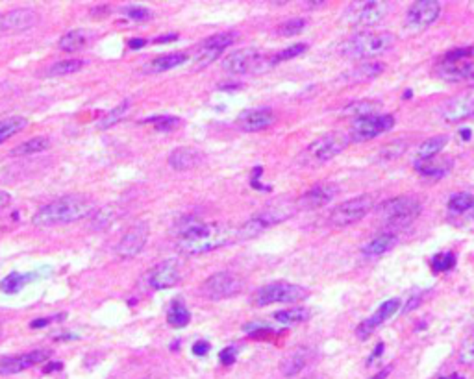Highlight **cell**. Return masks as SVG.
I'll list each match as a JSON object with an SVG mask.
<instances>
[{
    "instance_id": "50",
    "label": "cell",
    "mask_w": 474,
    "mask_h": 379,
    "mask_svg": "<svg viewBox=\"0 0 474 379\" xmlns=\"http://www.w3.org/2000/svg\"><path fill=\"white\" fill-rule=\"evenodd\" d=\"M243 331L250 337H260L261 333H272V328L265 326V324H258V322H252V324H247L243 326Z\"/></svg>"
},
{
    "instance_id": "41",
    "label": "cell",
    "mask_w": 474,
    "mask_h": 379,
    "mask_svg": "<svg viewBox=\"0 0 474 379\" xmlns=\"http://www.w3.org/2000/svg\"><path fill=\"white\" fill-rule=\"evenodd\" d=\"M237 39L236 32H219V34L211 35L208 39H204L200 45L206 48H214V50H225L230 45H234Z\"/></svg>"
},
{
    "instance_id": "48",
    "label": "cell",
    "mask_w": 474,
    "mask_h": 379,
    "mask_svg": "<svg viewBox=\"0 0 474 379\" xmlns=\"http://www.w3.org/2000/svg\"><path fill=\"white\" fill-rule=\"evenodd\" d=\"M124 13H126L128 19H132L135 23H141V21L151 19V12L143 6H128L124 8Z\"/></svg>"
},
{
    "instance_id": "44",
    "label": "cell",
    "mask_w": 474,
    "mask_h": 379,
    "mask_svg": "<svg viewBox=\"0 0 474 379\" xmlns=\"http://www.w3.org/2000/svg\"><path fill=\"white\" fill-rule=\"evenodd\" d=\"M430 264H432V269H434L435 272H448V270H452L456 266V255L452 252L435 253L434 257H432V261H430Z\"/></svg>"
},
{
    "instance_id": "61",
    "label": "cell",
    "mask_w": 474,
    "mask_h": 379,
    "mask_svg": "<svg viewBox=\"0 0 474 379\" xmlns=\"http://www.w3.org/2000/svg\"><path fill=\"white\" fill-rule=\"evenodd\" d=\"M439 379H465V378L459 376V373H451V376H445V378H439Z\"/></svg>"
},
{
    "instance_id": "4",
    "label": "cell",
    "mask_w": 474,
    "mask_h": 379,
    "mask_svg": "<svg viewBox=\"0 0 474 379\" xmlns=\"http://www.w3.org/2000/svg\"><path fill=\"white\" fill-rule=\"evenodd\" d=\"M350 144V137L343 132H330L315 139L313 143L306 146V150L302 152L301 163L306 167H319L323 163H328L330 159H334L337 155L347 150Z\"/></svg>"
},
{
    "instance_id": "35",
    "label": "cell",
    "mask_w": 474,
    "mask_h": 379,
    "mask_svg": "<svg viewBox=\"0 0 474 379\" xmlns=\"http://www.w3.org/2000/svg\"><path fill=\"white\" fill-rule=\"evenodd\" d=\"M87 39H89V34L86 30H70L67 34H64L59 37L58 46L59 50L64 52H76L80 50L82 46H86Z\"/></svg>"
},
{
    "instance_id": "7",
    "label": "cell",
    "mask_w": 474,
    "mask_h": 379,
    "mask_svg": "<svg viewBox=\"0 0 474 379\" xmlns=\"http://www.w3.org/2000/svg\"><path fill=\"white\" fill-rule=\"evenodd\" d=\"M389 4L382 0H363L350 2L343 13V23L356 28H372L388 17Z\"/></svg>"
},
{
    "instance_id": "47",
    "label": "cell",
    "mask_w": 474,
    "mask_h": 379,
    "mask_svg": "<svg viewBox=\"0 0 474 379\" xmlns=\"http://www.w3.org/2000/svg\"><path fill=\"white\" fill-rule=\"evenodd\" d=\"M406 148H408V143L406 141H395V143H389L386 144L382 150H380V157L386 161L389 159H395V157H400V155L404 154Z\"/></svg>"
},
{
    "instance_id": "34",
    "label": "cell",
    "mask_w": 474,
    "mask_h": 379,
    "mask_svg": "<svg viewBox=\"0 0 474 379\" xmlns=\"http://www.w3.org/2000/svg\"><path fill=\"white\" fill-rule=\"evenodd\" d=\"M119 217H121V209H119V206H115V204H113V206H106L95 213V217H93L91 224L89 226H91L93 231L106 230V228L113 224Z\"/></svg>"
},
{
    "instance_id": "31",
    "label": "cell",
    "mask_w": 474,
    "mask_h": 379,
    "mask_svg": "<svg viewBox=\"0 0 474 379\" xmlns=\"http://www.w3.org/2000/svg\"><path fill=\"white\" fill-rule=\"evenodd\" d=\"M446 144H448V137H446V135H435V137L426 139V141L421 143V146L417 148L415 161L434 159V157L439 155V152L445 148Z\"/></svg>"
},
{
    "instance_id": "32",
    "label": "cell",
    "mask_w": 474,
    "mask_h": 379,
    "mask_svg": "<svg viewBox=\"0 0 474 379\" xmlns=\"http://www.w3.org/2000/svg\"><path fill=\"white\" fill-rule=\"evenodd\" d=\"M50 146V141L45 135H39V137H32L24 143L17 144L10 150V155L12 157H21V155H30V154H39V152H45L46 148Z\"/></svg>"
},
{
    "instance_id": "22",
    "label": "cell",
    "mask_w": 474,
    "mask_h": 379,
    "mask_svg": "<svg viewBox=\"0 0 474 379\" xmlns=\"http://www.w3.org/2000/svg\"><path fill=\"white\" fill-rule=\"evenodd\" d=\"M39 21L37 13L30 8H19L6 13L4 17H0V30L2 32H24V30L35 26Z\"/></svg>"
},
{
    "instance_id": "36",
    "label": "cell",
    "mask_w": 474,
    "mask_h": 379,
    "mask_svg": "<svg viewBox=\"0 0 474 379\" xmlns=\"http://www.w3.org/2000/svg\"><path fill=\"white\" fill-rule=\"evenodd\" d=\"M446 207H448V211L452 215H465V213L474 211V195H471V193H456V195L451 196Z\"/></svg>"
},
{
    "instance_id": "40",
    "label": "cell",
    "mask_w": 474,
    "mask_h": 379,
    "mask_svg": "<svg viewBox=\"0 0 474 379\" xmlns=\"http://www.w3.org/2000/svg\"><path fill=\"white\" fill-rule=\"evenodd\" d=\"M306 50H307L306 43H296V45H291V46H287V48H282V50L276 52V54H269V67L272 69V67H276L278 64L296 58V56H301V54H304Z\"/></svg>"
},
{
    "instance_id": "55",
    "label": "cell",
    "mask_w": 474,
    "mask_h": 379,
    "mask_svg": "<svg viewBox=\"0 0 474 379\" xmlns=\"http://www.w3.org/2000/svg\"><path fill=\"white\" fill-rule=\"evenodd\" d=\"M146 41L145 39H130L128 41V48H132V50H138V48H141V46H145Z\"/></svg>"
},
{
    "instance_id": "10",
    "label": "cell",
    "mask_w": 474,
    "mask_h": 379,
    "mask_svg": "<svg viewBox=\"0 0 474 379\" xmlns=\"http://www.w3.org/2000/svg\"><path fill=\"white\" fill-rule=\"evenodd\" d=\"M263 52H260L254 46L249 48H241V50L230 52L225 59H222V70L230 72V75H261L263 70V61H265Z\"/></svg>"
},
{
    "instance_id": "28",
    "label": "cell",
    "mask_w": 474,
    "mask_h": 379,
    "mask_svg": "<svg viewBox=\"0 0 474 379\" xmlns=\"http://www.w3.org/2000/svg\"><path fill=\"white\" fill-rule=\"evenodd\" d=\"M41 274L37 272V270H34V272H12V274H8L2 282H0V291L6 294H17L21 289L24 287V285H28L30 282H34V280H37Z\"/></svg>"
},
{
    "instance_id": "54",
    "label": "cell",
    "mask_w": 474,
    "mask_h": 379,
    "mask_svg": "<svg viewBox=\"0 0 474 379\" xmlns=\"http://www.w3.org/2000/svg\"><path fill=\"white\" fill-rule=\"evenodd\" d=\"M10 202H12V195L6 193V191H0V211L10 206Z\"/></svg>"
},
{
    "instance_id": "2",
    "label": "cell",
    "mask_w": 474,
    "mask_h": 379,
    "mask_svg": "<svg viewBox=\"0 0 474 379\" xmlns=\"http://www.w3.org/2000/svg\"><path fill=\"white\" fill-rule=\"evenodd\" d=\"M93 211H95V206L86 196H59V198L48 202V204H45V206L35 211V215L32 217V224L39 226V228L70 224V222H78V220L86 219Z\"/></svg>"
},
{
    "instance_id": "26",
    "label": "cell",
    "mask_w": 474,
    "mask_h": 379,
    "mask_svg": "<svg viewBox=\"0 0 474 379\" xmlns=\"http://www.w3.org/2000/svg\"><path fill=\"white\" fill-rule=\"evenodd\" d=\"M187 54L185 52H171V54H162L152 61H149L145 67V72L149 75H156V72H165V70L176 69L180 65H184L187 61Z\"/></svg>"
},
{
    "instance_id": "20",
    "label": "cell",
    "mask_w": 474,
    "mask_h": 379,
    "mask_svg": "<svg viewBox=\"0 0 474 379\" xmlns=\"http://www.w3.org/2000/svg\"><path fill=\"white\" fill-rule=\"evenodd\" d=\"M276 122V115L271 108H252L241 111L236 119V126L243 132H261Z\"/></svg>"
},
{
    "instance_id": "52",
    "label": "cell",
    "mask_w": 474,
    "mask_h": 379,
    "mask_svg": "<svg viewBox=\"0 0 474 379\" xmlns=\"http://www.w3.org/2000/svg\"><path fill=\"white\" fill-rule=\"evenodd\" d=\"M209 350H211V346H209V342H206V340H198V342H195V344H193V348H191V351L197 357L208 356Z\"/></svg>"
},
{
    "instance_id": "14",
    "label": "cell",
    "mask_w": 474,
    "mask_h": 379,
    "mask_svg": "<svg viewBox=\"0 0 474 379\" xmlns=\"http://www.w3.org/2000/svg\"><path fill=\"white\" fill-rule=\"evenodd\" d=\"M439 117L448 124H456L474 117V89L463 91L451 100H446L439 108Z\"/></svg>"
},
{
    "instance_id": "57",
    "label": "cell",
    "mask_w": 474,
    "mask_h": 379,
    "mask_svg": "<svg viewBox=\"0 0 474 379\" xmlns=\"http://www.w3.org/2000/svg\"><path fill=\"white\" fill-rule=\"evenodd\" d=\"M389 372H391V367L386 368V370H382V372L375 373V376H372V378H370V379H386L389 376Z\"/></svg>"
},
{
    "instance_id": "18",
    "label": "cell",
    "mask_w": 474,
    "mask_h": 379,
    "mask_svg": "<svg viewBox=\"0 0 474 379\" xmlns=\"http://www.w3.org/2000/svg\"><path fill=\"white\" fill-rule=\"evenodd\" d=\"M435 75L445 81H467L474 86V59H443L435 67Z\"/></svg>"
},
{
    "instance_id": "13",
    "label": "cell",
    "mask_w": 474,
    "mask_h": 379,
    "mask_svg": "<svg viewBox=\"0 0 474 379\" xmlns=\"http://www.w3.org/2000/svg\"><path fill=\"white\" fill-rule=\"evenodd\" d=\"M395 126V117L393 115H370L365 119H358L352 121V128H350V143H365L370 139L378 137L382 133L393 130Z\"/></svg>"
},
{
    "instance_id": "29",
    "label": "cell",
    "mask_w": 474,
    "mask_h": 379,
    "mask_svg": "<svg viewBox=\"0 0 474 379\" xmlns=\"http://www.w3.org/2000/svg\"><path fill=\"white\" fill-rule=\"evenodd\" d=\"M395 244H397V235L391 233V231H386V233L376 235L372 241L365 244L363 255H367V257H380L386 252H389Z\"/></svg>"
},
{
    "instance_id": "1",
    "label": "cell",
    "mask_w": 474,
    "mask_h": 379,
    "mask_svg": "<svg viewBox=\"0 0 474 379\" xmlns=\"http://www.w3.org/2000/svg\"><path fill=\"white\" fill-rule=\"evenodd\" d=\"M178 250L185 255H202L237 241V230L225 224H206L195 215H187L174 224Z\"/></svg>"
},
{
    "instance_id": "45",
    "label": "cell",
    "mask_w": 474,
    "mask_h": 379,
    "mask_svg": "<svg viewBox=\"0 0 474 379\" xmlns=\"http://www.w3.org/2000/svg\"><path fill=\"white\" fill-rule=\"evenodd\" d=\"M304 28H306V19H301V17L287 19L285 23H282L280 26H278V35H283V37H293V35L301 34Z\"/></svg>"
},
{
    "instance_id": "51",
    "label": "cell",
    "mask_w": 474,
    "mask_h": 379,
    "mask_svg": "<svg viewBox=\"0 0 474 379\" xmlns=\"http://www.w3.org/2000/svg\"><path fill=\"white\" fill-rule=\"evenodd\" d=\"M236 357H237V346H228V348H225V350L219 353L220 362H222L225 367L234 365V362H236Z\"/></svg>"
},
{
    "instance_id": "16",
    "label": "cell",
    "mask_w": 474,
    "mask_h": 379,
    "mask_svg": "<svg viewBox=\"0 0 474 379\" xmlns=\"http://www.w3.org/2000/svg\"><path fill=\"white\" fill-rule=\"evenodd\" d=\"M149 235H151V228H149V224H146V222H135V224L122 235L119 244H117V255L122 259L135 257V255L141 253V250L146 246Z\"/></svg>"
},
{
    "instance_id": "43",
    "label": "cell",
    "mask_w": 474,
    "mask_h": 379,
    "mask_svg": "<svg viewBox=\"0 0 474 379\" xmlns=\"http://www.w3.org/2000/svg\"><path fill=\"white\" fill-rule=\"evenodd\" d=\"M86 61L82 59H64V61H58L54 64L50 69H48V75L50 76H65V75H73V72H78V70L84 67Z\"/></svg>"
},
{
    "instance_id": "49",
    "label": "cell",
    "mask_w": 474,
    "mask_h": 379,
    "mask_svg": "<svg viewBox=\"0 0 474 379\" xmlns=\"http://www.w3.org/2000/svg\"><path fill=\"white\" fill-rule=\"evenodd\" d=\"M474 56V46H462V48H454V50L446 52L443 59H468Z\"/></svg>"
},
{
    "instance_id": "24",
    "label": "cell",
    "mask_w": 474,
    "mask_h": 379,
    "mask_svg": "<svg viewBox=\"0 0 474 379\" xmlns=\"http://www.w3.org/2000/svg\"><path fill=\"white\" fill-rule=\"evenodd\" d=\"M167 161L169 167L173 171L182 173V171H189V168L197 167L198 163L202 161V154L197 148H193V146H178V148H174L169 154Z\"/></svg>"
},
{
    "instance_id": "15",
    "label": "cell",
    "mask_w": 474,
    "mask_h": 379,
    "mask_svg": "<svg viewBox=\"0 0 474 379\" xmlns=\"http://www.w3.org/2000/svg\"><path fill=\"white\" fill-rule=\"evenodd\" d=\"M180 278H182V270H180L178 259H165L146 272L145 283L154 291H163V289L174 287L180 282Z\"/></svg>"
},
{
    "instance_id": "17",
    "label": "cell",
    "mask_w": 474,
    "mask_h": 379,
    "mask_svg": "<svg viewBox=\"0 0 474 379\" xmlns=\"http://www.w3.org/2000/svg\"><path fill=\"white\" fill-rule=\"evenodd\" d=\"M50 356H53L50 350H32L26 353H19V356L0 357V376H13V373L28 370L35 365L48 361Z\"/></svg>"
},
{
    "instance_id": "3",
    "label": "cell",
    "mask_w": 474,
    "mask_h": 379,
    "mask_svg": "<svg viewBox=\"0 0 474 379\" xmlns=\"http://www.w3.org/2000/svg\"><path fill=\"white\" fill-rule=\"evenodd\" d=\"M395 45L391 32H359L341 45V54L350 59H370L388 52Z\"/></svg>"
},
{
    "instance_id": "37",
    "label": "cell",
    "mask_w": 474,
    "mask_h": 379,
    "mask_svg": "<svg viewBox=\"0 0 474 379\" xmlns=\"http://www.w3.org/2000/svg\"><path fill=\"white\" fill-rule=\"evenodd\" d=\"M167 322L173 326V328L180 329V328H185L189 322H191V313L187 311V307H185L180 300H176L173 305H171V309H169V315H167Z\"/></svg>"
},
{
    "instance_id": "25",
    "label": "cell",
    "mask_w": 474,
    "mask_h": 379,
    "mask_svg": "<svg viewBox=\"0 0 474 379\" xmlns=\"http://www.w3.org/2000/svg\"><path fill=\"white\" fill-rule=\"evenodd\" d=\"M310 357H312V350L306 348V346L291 350L287 356L283 357L282 362H280V372L285 378H293V376L301 373L306 368V365L310 362Z\"/></svg>"
},
{
    "instance_id": "58",
    "label": "cell",
    "mask_w": 474,
    "mask_h": 379,
    "mask_svg": "<svg viewBox=\"0 0 474 379\" xmlns=\"http://www.w3.org/2000/svg\"><path fill=\"white\" fill-rule=\"evenodd\" d=\"M459 135H462L463 141H468V139H471V135H473V132H471L468 128H462V130H459Z\"/></svg>"
},
{
    "instance_id": "42",
    "label": "cell",
    "mask_w": 474,
    "mask_h": 379,
    "mask_svg": "<svg viewBox=\"0 0 474 379\" xmlns=\"http://www.w3.org/2000/svg\"><path fill=\"white\" fill-rule=\"evenodd\" d=\"M457 359L465 367H474V328L468 331V335L463 339L459 350H457Z\"/></svg>"
},
{
    "instance_id": "56",
    "label": "cell",
    "mask_w": 474,
    "mask_h": 379,
    "mask_svg": "<svg viewBox=\"0 0 474 379\" xmlns=\"http://www.w3.org/2000/svg\"><path fill=\"white\" fill-rule=\"evenodd\" d=\"M382 351H383V342H378V346H376V348H375V351H372V356L369 357V361H367V362H369V365H370V362L375 361L376 357H378V356H382Z\"/></svg>"
},
{
    "instance_id": "9",
    "label": "cell",
    "mask_w": 474,
    "mask_h": 379,
    "mask_svg": "<svg viewBox=\"0 0 474 379\" xmlns=\"http://www.w3.org/2000/svg\"><path fill=\"white\" fill-rule=\"evenodd\" d=\"M375 207V198L370 195H359L356 198L343 202L339 206H336L330 213V224L336 228H347L361 219H365Z\"/></svg>"
},
{
    "instance_id": "8",
    "label": "cell",
    "mask_w": 474,
    "mask_h": 379,
    "mask_svg": "<svg viewBox=\"0 0 474 379\" xmlns=\"http://www.w3.org/2000/svg\"><path fill=\"white\" fill-rule=\"evenodd\" d=\"M422 206L415 196H395L378 207V215L386 220V224L400 228L410 226L421 215Z\"/></svg>"
},
{
    "instance_id": "27",
    "label": "cell",
    "mask_w": 474,
    "mask_h": 379,
    "mask_svg": "<svg viewBox=\"0 0 474 379\" xmlns=\"http://www.w3.org/2000/svg\"><path fill=\"white\" fill-rule=\"evenodd\" d=\"M452 168L451 159H426V161H415V171L424 178L430 179H441L443 176L448 174V171Z\"/></svg>"
},
{
    "instance_id": "21",
    "label": "cell",
    "mask_w": 474,
    "mask_h": 379,
    "mask_svg": "<svg viewBox=\"0 0 474 379\" xmlns=\"http://www.w3.org/2000/svg\"><path fill=\"white\" fill-rule=\"evenodd\" d=\"M337 191L339 189H337V185L334 184L315 185V187L306 191V193L298 198L296 207H301V209H319V207H324L326 204H330V202L336 198Z\"/></svg>"
},
{
    "instance_id": "12",
    "label": "cell",
    "mask_w": 474,
    "mask_h": 379,
    "mask_svg": "<svg viewBox=\"0 0 474 379\" xmlns=\"http://www.w3.org/2000/svg\"><path fill=\"white\" fill-rule=\"evenodd\" d=\"M441 15V2L437 0H417L406 13L404 28L410 34H421L428 30Z\"/></svg>"
},
{
    "instance_id": "39",
    "label": "cell",
    "mask_w": 474,
    "mask_h": 379,
    "mask_svg": "<svg viewBox=\"0 0 474 379\" xmlns=\"http://www.w3.org/2000/svg\"><path fill=\"white\" fill-rule=\"evenodd\" d=\"M28 126V121L24 117H8L4 121H0V143H4L8 137H12L15 133L23 132Z\"/></svg>"
},
{
    "instance_id": "30",
    "label": "cell",
    "mask_w": 474,
    "mask_h": 379,
    "mask_svg": "<svg viewBox=\"0 0 474 379\" xmlns=\"http://www.w3.org/2000/svg\"><path fill=\"white\" fill-rule=\"evenodd\" d=\"M376 108H378V102H375V100H356V102L347 104L343 108L341 115L348 117L352 121H358V119L376 115Z\"/></svg>"
},
{
    "instance_id": "46",
    "label": "cell",
    "mask_w": 474,
    "mask_h": 379,
    "mask_svg": "<svg viewBox=\"0 0 474 379\" xmlns=\"http://www.w3.org/2000/svg\"><path fill=\"white\" fill-rule=\"evenodd\" d=\"M145 122H152L156 130H162V132H171V130H176V128L182 124L178 117H171V115H158L152 117V119H146Z\"/></svg>"
},
{
    "instance_id": "59",
    "label": "cell",
    "mask_w": 474,
    "mask_h": 379,
    "mask_svg": "<svg viewBox=\"0 0 474 379\" xmlns=\"http://www.w3.org/2000/svg\"><path fill=\"white\" fill-rule=\"evenodd\" d=\"M174 39H178V35H176V34H173V35H171V34H169V35H163V37H158V43H163V41H174Z\"/></svg>"
},
{
    "instance_id": "5",
    "label": "cell",
    "mask_w": 474,
    "mask_h": 379,
    "mask_svg": "<svg viewBox=\"0 0 474 379\" xmlns=\"http://www.w3.org/2000/svg\"><path fill=\"white\" fill-rule=\"evenodd\" d=\"M295 209L296 206H293V204H276V206L261 209L260 213H256L254 217H250L243 226L237 228V241H250V239L265 233L267 230H271L272 226L290 219Z\"/></svg>"
},
{
    "instance_id": "62",
    "label": "cell",
    "mask_w": 474,
    "mask_h": 379,
    "mask_svg": "<svg viewBox=\"0 0 474 379\" xmlns=\"http://www.w3.org/2000/svg\"><path fill=\"white\" fill-rule=\"evenodd\" d=\"M306 379H323V378H319V376H310V378H306Z\"/></svg>"
},
{
    "instance_id": "19",
    "label": "cell",
    "mask_w": 474,
    "mask_h": 379,
    "mask_svg": "<svg viewBox=\"0 0 474 379\" xmlns=\"http://www.w3.org/2000/svg\"><path fill=\"white\" fill-rule=\"evenodd\" d=\"M400 309V300L399 298H391V300H386L378 309L372 313V315L369 316V318H365L363 322H359V326L356 328V335H358V339L365 340L369 339L370 335L375 333L376 329L382 326L383 322L389 320L391 316L397 315Z\"/></svg>"
},
{
    "instance_id": "53",
    "label": "cell",
    "mask_w": 474,
    "mask_h": 379,
    "mask_svg": "<svg viewBox=\"0 0 474 379\" xmlns=\"http://www.w3.org/2000/svg\"><path fill=\"white\" fill-rule=\"evenodd\" d=\"M61 318H65L64 313H59V316H50V318H39V320H32L30 322V328H43V326H46V324H50L53 320H61Z\"/></svg>"
},
{
    "instance_id": "33",
    "label": "cell",
    "mask_w": 474,
    "mask_h": 379,
    "mask_svg": "<svg viewBox=\"0 0 474 379\" xmlns=\"http://www.w3.org/2000/svg\"><path fill=\"white\" fill-rule=\"evenodd\" d=\"M272 318L283 326H293V324H301V322H306L312 318V311L307 307H290V309L276 311Z\"/></svg>"
},
{
    "instance_id": "6",
    "label": "cell",
    "mask_w": 474,
    "mask_h": 379,
    "mask_svg": "<svg viewBox=\"0 0 474 379\" xmlns=\"http://www.w3.org/2000/svg\"><path fill=\"white\" fill-rule=\"evenodd\" d=\"M310 296V291L302 285L287 282H274L263 285L252 294V305L256 307H267L272 304H296Z\"/></svg>"
},
{
    "instance_id": "60",
    "label": "cell",
    "mask_w": 474,
    "mask_h": 379,
    "mask_svg": "<svg viewBox=\"0 0 474 379\" xmlns=\"http://www.w3.org/2000/svg\"><path fill=\"white\" fill-rule=\"evenodd\" d=\"M59 368H61V365H59V362H54V365H53V362H50V365H48V367L45 368V373L54 372V370H59Z\"/></svg>"
},
{
    "instance_id": "38",
    "label": "cell",
    "mask_w": 474,
    "mask_h": 379,
    "mask_svg": "<svg viewBox=\"0 0 474 379\" xmlns=\"http://www.w3.org/2000/svg\"><path fill=\"white\" fill-rule=\"evenodd\" d=\"M130 106H132V102L130 100H122L119 106H115V108H111V111H108L102 119L99 121V124H97V128L99 130H108V128L115 126L117 122L121 121L122 117L126 115L128 111H130Z\"/></svg>"
},
{
    "instance_id": "23",
    "label": "cell",
    "mask_w": 474,
    "mask_h": 379,
    "mask_svg": "<svg viewBox=\"0 0 474 379\" xmlns=\"http://www.w3.org/2000/svg\"><path fill=\"white\" fill-rule=\"evenodd\" d=\"M386 70V65L382 61H365V64H359L356 67H352L350 70H347L345 75L339 76V81L341 84H348V86H354V84H367V81L376 80L378 76L382 75Z\"/></svg>"
},
{
    "instance_id": "11",
    "label": "cell",
    "mask_w": 474,
    "mask_h": 379,
    "mask_svg": "<svg viewBox=\"0 0 474 379\" xmlns=\"http://www.w3.org/2000/svg\"><path fill=\"white\" fill-rule=\"evenodd\" d=\"M241 289H243V280L237 276V274H234V272L222 270V272L211 274L200 285V294L206 300H209V302H219V300L236 296V294H239Z\"/></svg>"
}]
</instances>
